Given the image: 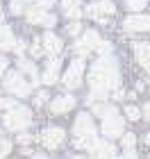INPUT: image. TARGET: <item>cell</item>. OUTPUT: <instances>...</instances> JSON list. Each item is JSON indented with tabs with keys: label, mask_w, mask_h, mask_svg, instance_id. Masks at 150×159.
<instances>
[{
	"label": "cell",
	"mask_w": 150,
	"mask_h": 159,
	"mask_svg": "<svg viewBox=\"0 0 150 159\" xmlns=\"http://www.w3.org/2000/svg\"><path fill=\"white\" fill-rule=\"evenodd\" d=\"M61 7H64L66 14H70V11L80 9V0H61Z\"/></svg>",
	"instance_id": "44dd1931"
},
{
	"label": "cell",
	"mask_w": 150,
	"mask_h": 159,
	"mask_svg": "<svg viewBox=\"0 0 150 159\" xmlns=\"http://www.w3.org/2000/svg\"><path fill=\"white\" fill-rule=\"evenodd\" d=\"M5 68H7V59L0 57V75H5Z\"/></svg>",
	"instance_id": "e575fe53"
},
{
	"label": "cell",
	"mask_w": 150,
	"mask_h": 159,
	"mask_svg": "<svg viewBox=\"0 0 150 159\" xmlns=\"http://www.w3.org/2000/svg\"><path fill=\"white\" fill-rule=\"evenodd\" d=\"M89 152H91V159H118V152H116V148H114V143L100 141V139L93 143V148H91Z\"/></svg>",
	"instance_id": "52a82bcc"
},
{
	"label": "cell",
	"mask_w": 150,
	"mask_h": 159,
	"mask_svg": "<svg viewBox=\"0 0 150 159\" xmlns=\"http://www.w3.org/2000/svg\"><path fill=\"white\" fill-rule=\"evenodd\" d=\"M125 116L130 118V120H137V118L141 116V111H139L134 105H125Z\"/></svg>",
	"instance_id": "7402d4cb"
},
{
	"label": "cell",
	"mask_w": 150,
	"mask_h": 159,
	"mask_svg": "<svg viewBox=\"0 0 150 159\" xmlns=\"http://www.w3.org/2000/svg\"><path fill=\"white\" fill-rule=\"evenodd\" d=\"M16 141L20 143V146H27V143H30V141H32V136H30V134H20V136H18V139H16Z\"/></svg>",
	"instance_id": "4dcf8cb0"
},
{
	"label": "cell",
	"mask_w": 150,
	"mask_h": 159,
	"mask_svg": "<svg viewBox=\"0 0 150 159\" xmlns=\"http://www.w3.org/2000/svg\"><path fill=\"white\" fill-rule=\"evenodd\" d=\"M134 143H137V136H134V134H123V146H125V150H134Z\"/></svg>",
	"instance_id": "603a6c76"
},
{
	"label": "cell",
	"mask_w": 150,
	"mask_h": 159,
	"mask_svg": "<svg viewBox=\"0 0 150 159\" xmlns=\"http://www.w3.org/2000/svg\"><path fill=\"white\" fill-rule=\"evenodd\" d=\"M9 152H11V141L5 139V136H0V159H5Z\"/></svg>",
	"instance_id": "d6986e66"
},
{
	"label": "cell",
	"mask_w": 150,
	"mask_h": 159,
	"mask_svg": "<svg viewBox=\"0 0 150 159\" xmlns=\"http://www.w3.org/2000/svg\"><path fill=\"white\" fill-rule=\"evenodd\" d=\"M46 100H48V93H46V91H41L39 96H37V100H34V105H39V107H41V105L46 102Z\"/></svg>",
	"instance_id": "f546056e"
},
{
	"label": "cell",
	"mask_w": 150,
	"mask_h": 159,
	"mask_svg": "<svg viewBox=\"0 0 150 159\" xmlns=\"http://www.w3.org/2000/svg\"><path fill=\"white\" fill-rule=\"evenodd\" d=\"M125 32H146L150 30V16L148 14H132V16L125 18Z\"/></svg>",
	"instance_id": "ba28073f"
},
{
	"label": "cell",
	"mask_w": 150,
	"mask_h": 159,
	"mask_svg": "<svg viewBox=\"0 0 150 159\" xmlns=\"http://www.w3.org/2000/svg\"><path fill=\"white\" fill-rule=\"evenodd\" d=\"M64 136H66V134H64L61 127H48V129H43V132H41V143H43L46 148L55 150V148L61 146Z\"/></svg>",
	"instance_id": "9c48e42d"
},
{
	"label": "cell",
	"mask_w": 150,
	"mask_h": 159,
	"mask_svg": "<svg viewBox=\"0 0 150 159\" xmlns=\"http://www.w3.org/2000/svg\"><path fill=\"white\" fill-rule=\"evenodd\" d=\"M41 80H43V84H55L59 80V57H50L48 68H46V73Z\"/></svg>",
	"instance_id": "7c38bea8"
},
{
	"label": "cell",
	"mask_w": 150,
	"mask_h": 159,
	"mask_svg": "<svg viewBox=\"0 0 150 159\" xmlns=\"http://www.w3.org/2000/svg\"><path fill=\"white\" fill-rule=\"evenodd\" d=\"M32 159H48V157H43V155H34Z\"/></svg>",
	"instance_id": "8d00e7d4"
},
{
	"label": "cell",
	"mask_w": 150,
	"mask_h": 159,
	"mask_svg": "<svg viewBox=\"0 0 150 159\" xmlns=\"http://www.w3.org/2000/svg\"><path fill=\"white\" fill-rule=\"evenodd\" d=\"M11 14H20L23 11V0H11Z\"/></svg>",
	"instance_id": "83f0119b"
},
{
	"label": "cell",
	"mask_w": 150,
	"mask_h": 159,
	"mask_svg": "<svg viewBox=\"0 0 150 159\" xmlns=\"http://www.w3.org/2000/svg\"><path fill=\"white\" fill-rule=\"evenodd\" d=\"M30 50H32V55H34V57H39L41 52H43V50H41V48H39V43H34V46H32Z\"/></svg>",
	"instance_id": "836d02e7"
},
{
	"label": "cell",
	"mask_w": 150,
	"mask_h": 159,
	"mask_svg": "<svg viewBox=\"0 0 150 159\" xmlns=\"http://www.w3.org/2000/svg\"><path fill=\"white\" fill-rule=\"evenodd\" d=\"M134 55H137V61L139 64L148 66V64H150V43H146V41L134 43Z\"/></svg>",
	"instance_id": "9a60e30c"
},
{
	"label": "cell",
	"mask_w": 150,
	"mask_h": 159,
	"mask_svg": "<svg viewBox=\"0 0 150 159\" xmlns=\"http://www.w3.org/2000/svg\"><path fill=\"white\" fill-rule=\"evenodd\" d=\"M84 11H87L89 16H93V18H100V20H105L102 16H107V14H114V2H111V0H100V2H93V5H89Z\"/></svg>",
	"instance_id": "30bf717a"
},
{
	"label": "cell",
	"mask_w": 150,
	"mask_h": 159,
	"mask_svg": "<svg viewBox=\"0 0 150 159\" xmlns=\"http://www.w3.org/2000/svg\"><path fill=\"white\" fill-rule=\"evenodd\" d=\"M16 46V39H14V32L7 25L0 27V50H11Z\"/></svg>",
	"instance_id": "2e32d148"
},
{
	"label": "cell",
	"mask_w": 150,
	"mask_h": 159,
	"mask_svg": "<svg viewBox=\"0 0 150 159\" xmlns=\"http://www.w3.org/2000/svg\"><path fill=\"white\" fill-rule=\"evenodd\" d=\"M32 123V111L27 107H14L11 111H7L5 116V127L14 129V132H20Z\"/></svg>",
	"instance_id": "3957f363"
},
{
	"label": "cell",
	"mask_w": 150,
	"mask_h": 159,
	"mask_svg": "<svg viewBox=\"0 0 150 159\" xmlns=\"http://www.w3.org/2000/svg\"><path fill=\"white\" fill-rule=\"evenodd\" d=\"M146 70H148V75H150V64H148V66H146Z\"/></svg>",
	"instance_id": "f35d334b"
},
{
	"label": "cell",
	"mask_w": 150,
	"mask_h": 159,
	"mask_svg": "<svg viewBox=\"0 0 150 159\" xmlns=\"http://www.w3.org/2000/svg\"><path fill=\"white\" fill-rule=\"evenodd\" d=\"M25 2H32L34 5V9H48V7H52L55 5V0H25Z\"/></svg>",
	"instance_id": "ffe728a7"
},
{
	"label": "cell",
	"mask_w": 150,
	"mask_h": 159,
	"mask_svg": "<svg viewBox=\"0 0 150 159\" xmlns=\"http://www.w3.org/2000/svg\"><path fill=\"white\" fill-rule=\"evenodd\" d=\"M14 107H16V102H14L11 98H0V109H14Z\"/></svg>",
	"instance_id": "4316f807"
},
{
	"label": "cell",
	"mask_w": 150,
	"mask_h": 159,
	"mask_svg": "<svg viewBox=\"0 0 150 159\" xmlns=\"http://www.w3.org/2000/svg\"><path fill=\"white\" fill-rule=\"evenodd\" d=\"M98 52H100V57H109V52H111V46L107 41H100V46L96 48Z\"/></svg>",
	"instance_id": "d4e9b609"
},
{
	"label": "cell",
	"mask_w": 150,
	"mask_h": 159,
	"mask_svg": "<svg viewBox=\"0 0 150 159\" xmlns=\"http://www.w3.org/2000/svg\"><path fill=\"white\" fill-rule=\"evenodd\" d=\"M82 75H84V61H82V59H75V61H70V66L66 68L61 82H64L66 89H75V86H80Z\"/></svg>",
	"instance_id": "8992f818"
},
{
	"label": "cell",
	"mask_w": 150,
	"mask_h": 159,
	"mask_svg": "<svg viewBox=\"0 0 150 159\" xmlns=\"http://www.w3.org/2000/svg\"><path fill=\"white\" fill-rule=\"evenodd\" d=\"M18 68H20V73H25V75H30V77H32V86H37V84H39V73H37V66H34L32 61L20 59V61H18Z\"/></svg>",
	"instance_id": "e0dca14e"
},
{
	"label": "cell",
	"mask_w": 150,
	"mask_h": 159,
	"mask_svg": "<svg viewBox=\"0 0 150 159\" xmlns=\"http://www.w3.org/2000/svg\"><path fill=\"white\" fill-rule=\"evenodd\" d=\"M120 159H137V155H134V150H125Z\"/></svg>",
	"instance_id": "1f68e13d"
},
{
	"label": "cell",
	"mask_w": 150,
	"mask_h": 159,
	"mask_svg": "<svg viewBox=\"0 0 150 159\" xmlns=\"http://www.w3.org/2000/svg\"><path fill=\"white\" fill-rule=\"evenodd\" d=\"M127 7H130L132 11H141L146 7V0H127Z\"/></svg>",
	"instance_id": "cb8c5ba5"
},
{
	"label": "cell",
	"mask_w": 150,
	"mask_h": 159,
	"mask_svg": "<svg viewBox=\"0 0 150 159\" xmlns=\"http://www.w3.org/2000/svg\"><path fill=\"white\" fill-rule=\"evenodd\" d=\"M143 116L150 120V102H146V107H143Z\"/></svg>",
	"instance_id": "d590c367"
},
{
	"label": "cell",
	"mask_w": 150,
	"mask_h": 159,
	"mask_svg": "<svg viewBox=\"0 0 150 159\" xmlns=\"http://www.w3.org/2000/svg\"><path fill=\"white\" fill-rule=\"evenodd\" d=\"M14 48H16V50H14L16 55H23V52H25V43H16Z\"/></svg>",
	"instance_id": "d6a6232c"
},
{
	"label": "cell",
	"mask_w": 150,
	"mask_h": 159,
	"mask_svg": "<svg viewBox=\"0 0 150 159\" xmlns=\"http://www.w3.org/2000/svg\"><path fill=\"white\" fill-rule=\"evenodd\" d=\"M75 105V98L73 96H59L52 100V105H50V109H52V114H66L68 109H73Z\"/></svg>",
	"instance_id": "4fadbf2b"
},
{
	"label": "cell",
	"mask_w": 150,
	"mask_h": 159,
	"mask_svg": "<svg viewBox=\"0 0 150 159\" xmlns=\"http://www.w3.org/2000/svg\"><path fill=\"white\" fill-rule=\"evenodd\" d=\"M82 43L87 46L89 50H96L100 46V37H98V32L96 30H87L84 32V37H82Z\"/></svg>",
	"instance_id": "ac0fdd59"
},
{
	"label": "cell",
	"mask_w": 150,
	"mask_h": 159,
	"mask_svg": "<svg viewBox=\"0 0 150 159\" xmlns=\"http://www.w3.org/2000/svg\"><path fill=\"white\" fill-rule=\"evenodd\" d=\"M123 127H125V120L118 116L116 109H114L111 114H107V116L102 118V132H105V136H109V139L123 136Z\"/></svg>",
	"instance_id": "5b68a950"
},
{
	"label": "cell",
	"mask_w": 150,
	"mask_h": 159,
	"mask_svg": "<svg viewBox=\"0 0 150 159\" xmlns=\"http://www.w3.org/2000/svg\"><path fill=\"white\" fill-rule=\"evenodd\" d=\"M66 32L70 34V37H77V32H82V27H80V23H70L66 27Z\"/></svg>",
	"instance_id": "f1b7e54d"
},
{
	"label": "cell",
	"mask_w": 150,
	"mask_h": 159,
	"mask_svg": "<svg viewBox=\"0 0 150 159\" xmlns=\"http://www.w3.org/2000/svg\"><path fill=\"white\" fill-rule=\"evenodd\" d=\"M59 50H61V41H59V37H55L52 32H46V34H43V52L57 57V55H59Z\"/></svg>",
	"instance_id": "5bb4252c"
},
{
	"label": "cell",
	"mask_w": 150,
	"mask_h": 159,
	"mask_svg": "<svg viewBox=\"0 0 150 159\" xmlns=\"http://www.w3.org/2000/svg\"><path fill=\"white\" fill-rule=\"evenodd\" d=\"M73 50H75V52L80 55V57H84V55H89V52H91V50H89V48H87V46L82 43V39H80V41H77L75 46H73Z\"/></svg>",
	"instance_id": "484cf974"
},
{
	"label": "cell",
	"mask_w": 150,
	"mask_h": 159,
	"mask_svg": "<svg viewBox=\"0 0 150 159\" xmlns=\"http://www.w3.org/2000/svg\"><path fill=\"white\" fill-rule=\"evenodd\" d=\"M0 20H2V14H0Z\"/></svg>",
	"instance_id": "ab89813d"
},
{
	"label": "cell",
	"mask_w": 150,
	"mask_h": 159,
	"mask_svg": "<svg viewBox=\"0 0 150 159\" xmlns=\"http://www.w3.org/2000/svg\"><path fill=\"white\" fill-rule=\"evenodd\" d=\"M146 143H148V146H150V134H146Z\"/></svg>",
	"instance_id": "74e56055"
},
{
	"label": "cell",
	"mask_w": 150,
	"mask_h": 159,
	"mask_svg": "<svg viewBox=\"0 0 150 159\" xmlns=\"http://www.w3.org/2000/svg\"><path fill=\"white\" fill-rule=\"evenodd\" d=\"M73 134H75V148H89V150L93 148L98 136H96V125H93L89 114H77L75 125H73Z\"/></svg>",
	"instance_id": "7a4b0ae2"
},
{
	"label": "cell",
	"mask_w": 150,
	"mask_h": 159,
	"mask_svg": "<svg viewBox=\"0 0 150 159\" xmlns=\"http://www.w3.org/2000/svg\"><path fill=\"white\" fill-rule=\"evenodd\" d=\"M89 84H91V96L89 100L93 98H107V93L111 89L118 91L120 86V73H118V64L116 59L109 55V57H100V59L91 66L89 70Z\"/></svg>",
	"instance_id": "6da1fadb"
},
{
	"label": "cell",
	"mask_w": 150,
	"mask_h": 159,
	"mask_svg": "<svg viewBox=\"0 0 150 159\" xmlns=\"http://www.w3.org/2000/svg\"><path fill=\"white\" fill-rule=\"evenodd\" d=\"M27 20H30L32 25H46V27H52L57 23V18L52 16V14H46L41 9H30L27 11Z\"/></svg>",
	"instance_id": "8fae6325"
},
{
	"label": "cell",
	"mask_w": 150,
	"mask_h": 159,
	"mask_svg": "<svg viewBox=\"0 0 150 159\" xmlns=\"http://www.w3.org/2000/svg\"><path fill=\"white\" fill-rule=\"evenodd\" d=\"M5 89H9L14 96L25 98L27 93H30L32 84L25 82V77H23V73H20V70H9V73L5 75Z\"/></svg>",
	"instance_id": "277c9868"
}]
</instances>
